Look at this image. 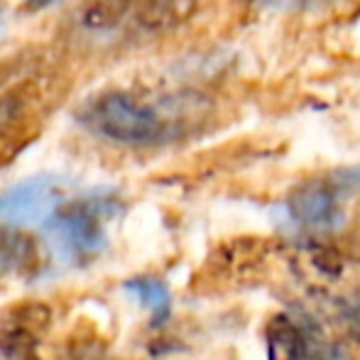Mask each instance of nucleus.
I'll use <instances>...</instances> for the list:
<instances>
[{"label":"nucleus","instance_id":"nucleus-1","mask_svg":"<svg viewBox=\"0 0 360 360\" xmlns=\"http://www.w3.org/2000/svg\"><path fill=\"white\" fill-rule=\"evenodd\" d=\"M211 113V103L199 94L138 96L108 91L86 101L79 120L105 140L120 145H165L189 135Z\"/></svg>","mask_w":360,"mask_h":360},{"label":"nucleus","instance_id":"nucleus-2","mask_svg":"<svg viewBox=\"0 0 360 360\" xmlns=\"http://www.w3.org/2000/svg\"><path fill=\"white\" fill-rule=\"evenodd\" d=\"M199 0H84L72 13V37L86 47H118L167 34L191 18Z\"/></svg>","mask_w":360,"mask_h":360},{"label":"nucleus","instance_id":"nucleus-3","mask_svg":"<svg viewBox=\"0 0 360 360\" xmlns=\"http://www.w3.org/2000/svg\"><path fill=\"white\" fill-rule=\"evenodd\" d=\"M360 191V169L336 172L302 184L285 204V214L297 231L328 236L346 226L348 199Z\"/></svg>","mask_w":360,"mask_h":360},{"label":"nucleus","instance_id":"nucleus-4","mask_svg":"<svg viewBox=\"0 0 360 360\" xmlns=\"http://www.w3.org/2000/svg\"><path fill=\"white\" fill-rule=\"evenodd\" d=\"M49 96L52 89L42 72H13L0 79V165L32 138Z\"/></svg>","mask_w":360,"mask_h":360},{"label":"nucleus","instance_id":"nucleus-5","mask_svg":"<svg viewBox=\"0 0 360 360\" xmlns=\"http://www.w3.org/2000/svg\"><path fill=\"white\" fill-rule=\"evenodd\" d=\"M105 214L108 204L101 199L76 201L62 206L52 221L44 223V238L52 250L67 265H86L96 260L105 248Z\"/></svg>","mask_w":360,"mask_h":360},{"label":"nucleus","instance_id":"nucleus-6","mask_svg":"<svg viewBox=\"0 0 360 360\" xmlns=\"http://www.w3.org/2000/svg\"><path fill=\"white\" fill-rule=\"evenodd\" d=\"M265 348L270 360H351L346 343L326 333L314 314H277L265 326Z\"/></svg>","mask_w":360,"mask_h":360},{"label":"nucleus","instance_id":"nucleus-7","mask_svg":"<svg viewBox=\"0 0 360 360\" xmlns=\"http://www.w3.org/2000/svg\"><path fill=\"white\" fill-rule=\"evenodd\" d=\"M64 181L52 174H39L20 181L0 194V223L3 226H37L57 216L64 206Z\"/></svg>","mask_w":360,"mask_h":360},{"label":"nucleus","instance_id":"nucleus-8","mask_svg":"<svg viewBox=\"0 0 360 360\" xmlns=\"http://www.w3.org/2000/svg\"><path fill=\"white\" fill-rule=\"evenodd\" d=\"M52 326V311L42 302L10 304L0 311V358L39 360L42 343Z\"/></svg>","mask_w":360,"mask_h":360},{"label":"nucleus","instance_id":"nucleus-9","mask_svg":"<svg viewBox=\"0 0 360 360\" xmlns=\"http://www.w3.org/2000/svg\"><path fill=\"white\" fill-rule=\"evenodd\" d=\"M37 267V245L13 226L0 223V275H27Z\"/></svg>","mask_w":360,"mask_h":360},{"label":"nucleus","instance_id":"nucleus-10","mask_svg":"<svg viewBox=\"0 0 360 360\" xmlns=\"http://www.w3.org/2000/svg\"><path fill=\"white\" fill-rule=\"evenodd\" d=\"M125 292L152 314L155 323L167 321V316L172 311V294L169 287L162 280H157V277H135V280L125 282Z\"/></svg>","mask_w":360,"mask_h":360},{"label":"nucleus","instance_id":"nucleus-11","mask_svg":"<svg viewBox=\"0 0 360 360\" xmlns=\"http://www.w3.org/2000/svg\"><path fill=\"white\" fill-rule=\"evenodd\" d=\"M52 360H115V358L110 356L108 346L96 333H74V336H69L57 348Z\"/></svg>","mask_w":360,"mask_h":360},{"label":"nucleus","instance_id":"nucleus-12","mask_svg":"<svg viewBox=\"0 0 360 360\" xmlns=\"http://www.w3.org/2000/svg\"><path fill=\"white\" fill-rule=\"evenodd\" d=\"M336 323H341L343 333L360 346V292L336 299Z\"/></svg>","mask_w":360,"mask_h":360},{"label":"nucleus","instance_id":"nucleus-13","mask_svg":"<svg viewBox=\"0 0 360 360\" xmlns=\"http://www.w3.org/2000/svg\"><path fill=\"white\" fill-rule=\"evenodd\" d=\"M262 10H280V13H294V10H316L333 0H245Z\"/></svg>","mask_w":360,"mask_h":360},{"label":"nucleus","instance_id":"nucleus-14","mask_svg":"<svg viewBox=\"0 0 360 360\" xmlns=\"http://www.w3.org/2000/svg\"><path fill=\"white\" fill-rule=\"evenodd\" d=\"M52 3H57V0H27V5L30 8H47V5H52Z\"/></svg>","mask_w":360,"mask_h":360}]
</instances>
